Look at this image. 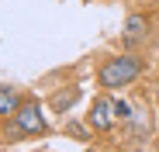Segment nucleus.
<instances>
[{"instance_id": "nucleus-1", "label": "nucleus", "mask_w": 159, "mask_h": 152, "mask_svg": "<svg viewBox=\"0 0 159 152\" xmlns=\"http://www.w3.org/2000/svg\"><path fill=\"white\" fill-rule=\"evenodd\" d=\"M139 76H142V59H135V56H111V59H104L97 80H100L104 90H121V87H131Z\"/></svg>"}, {"instance_id": "nucleus-2", "label": "nucleus", "mask_w": 159, "mask_h": 152, "mask_svg": "<svg viewBox=\"0 0 159 152\" xmlns=\"http://www.w3.org/2000/svg\"><path fill=\"white\" fill-rule=\"evenodd\" d=\"M14 128L24 135H42L45 132V114L38 100H21V107L14 111Z\"/></svg>"}, {"instance_id": "nucleus-3", "label": "nucleus", "mask_w": 159, "mask_h": 152, "mask_svg": "<svg viewBox=\"0 0 159 152\" xmlns=\"http://www.w3.org/2000/svg\"><path fill=\"white\" fill-rule=\"evenodd\" d=\"M90 128L93 132H111V124H114V100H107V97H97L93 104H90Z\"/></svg>"}, {"instance_id": "nucleus-4", "label": "nucleus", "mask_w": 159, "mask_h": 152, "mask_svg": "<svg viewBox=\"0 0 159 152\" xmlns=\"http://www.w3.org/2000/svg\"><path fill=\"white\" fill-rule=\"evenodd\" d=\"M17 107H21L17 90H14V87H0V118H11Z\"/></svg>"}, {"instance_id": "nucleus-5", "label": "nucleus", "mask_w": 159, "mask_h": 152, "mask_svg": "<svg viewBox=\"0 0 159 152\" xmlns=\"http://www.w3.org/2000/svg\"><path fill=\"white\" fill-rule=\"evenodd\" d=\"M145 28H149V21H145L142 14H131V17L125 21V35H128V38H142Z\"/></svg>"}, {"instance_id": "nucleus-6", "label": "nucleus", "mask_w": 159, "mask_h": 152, "mask_svg": "<svg viewBox=\"0 0 159 152\" xmlns=\"http://www.w3.org/2000/svg\"><path fill=\"white\" fill-rule=\"evenodd\" d=\"M114 114H118V121H128L131 118V107L125 104V100H114Z\"/></svg>"}, {"instance_id": "nucleus-7", "label": "nucleus", "mask_w": 159, "mask_h": 152, "mask_svg": "<svg viewBox=\"0 0 159 152\" xmlns=\"http://www.w3.org/2000/svg\"><path fill=\"white\" fill-rule=\"evenodd\" d=\"M156 104H159V80H156Z\"/></svg>"}]
</instances>
